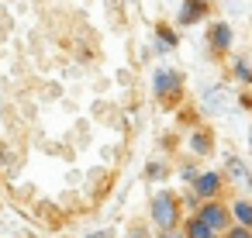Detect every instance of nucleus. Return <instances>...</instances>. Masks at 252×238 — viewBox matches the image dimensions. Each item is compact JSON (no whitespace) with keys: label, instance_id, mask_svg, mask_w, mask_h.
<instances>
[{"label":"nucleus","instance_id":"obj_1","mask_svg":"<svg viewBox=\"0 0 252 238\" xmlns=\"http://www.w3.org/2000/svg\"><path fill=\"white\" fill-rule=\"evenodd\" d=\"M152 221L159 231H173L180 228V197L173 190H159L152 197Z\"/></svg>","mask_w":252,"mask_h":238},{"label":"nucleus","instance_id":"obj_2","mask_svg":"<svg viewBox=\"0 0 252 238\" xmlns=\"http://www.w3.org/2000/svg\"><path fill=\"white\" fill-rule=\"evenodd\" d=\"M152 93L159 97V104H176L180 93H183V76L173 73V69H159L156 80H152Z\"/></svg>","mask_w":252,"mask_h":238},{"label":"nucleus","instance_id":"obj_3","mask_svg":"<svg viewBox=\"0 0 252 238\" xmlns=\"http://www.w3.org/2000/svg\"><path fill=\"white\" fill-rule=\"evenodd\" d=\"M197 217H200L214 235H224V231L231 228V207H224V204H218V200H204L200 210H197Z\"/></svg>","mask_w":252,"mask_h":238},{"label":"nucleus","instance_id":"obj_4","mask_svg":"<svg viewBox=\"0 0 252 238\" xmlns=\"http://www.w3.org/2000/svg\"><path fill=\"white\" fill-rule=\"evenodd\" d=\"M221 186H224V176H221V173H200L197 183H193V197H200V200H218V197H221Z\"/></svg>","mask_w":252,"mask_h":238},{"label":"nucleus","instance_id":"obj_5","mask_svg":"<svg viewBox=\"0 0 252 238\" xmlns=\"http://www.w3.org/2000/svg\"><path fill=\"white\" fill-rule=\"evenodd\" d=\"M204 14H207V0H183L176 21H180V25H197Z\"/></svg>","mask_w":252,"mask_h":238},{"label":"nucleus","instance_id":"obj_6","mask_svg":"<svg viewBox=\"0 0 252 238\" xmlns=\"http://www.w3.org/2000/svg\"><path fill=\"white\" fill-rule=\"evenodd\" d=\"M207 42H211V49H214V52H228V49H231V25H224V21L211 25Z\"/></svg>","mask_w":252,"mask_h":238},{"label":"nucleus","instance_id":"obj_7","mask_svg":"<svg viewBox=\"0 0 252 238\" xmlns=\"http://www.w3.org/2000/svg\"><path fill=\"white\" fill-rule=\"evenodd\" d=\"M224 173H228L235 183H242V186H249V183H252V173H249V166H245L238 155H228V159H224Z\"/></svg>","mask_w":252,"mask_h":238},{"label":"nucleus","instance_id":"obj_8","mask_svg":"<svg viewBox=\"0 0 252 238\" xmlns=\"http://www.w3.org/2000/svg\"><path fill=\"white\" fill-rule=\"evenodd\" d=\"M211 149H214V135H211L207 128H197V131L190 135V152H193V155H207Z\"/></svg>","mask_w":252,"mask_h":238},{"label":"nucleus","instance_id":"obj_9","mask_svg":"<svg viewBox=\"0 0 252 238\" xmlns=\"http://www.w3.org/2000/svg\"><path fill=\"white\" fill-rule=\"evenodd\" d=\"M231 217L242 224V228H249L252 231V200H245V197H238L235 204H231Z\"/></svg>","mask_w":252,"mask_h":238},{"label":"nucleus","instance_id":"obj_10","mask_svg":"<svg viewBox=\"0 0 252 238\" xmlns=\"http://www.w3.org/2000/svg\"><path fill=\"white\" fill-rule=\"evenodd\" d=\"M183 235H187V238H218V235H214V231H211V228H207V224H204L197 214H193V217L183 224Z\"/></svg>","mask_w":252,"mask_h":238},{"label":"nucleus","instance_id":"obj_11","mask_svg":"<svg viewBox=\"0 0 252 238\" xmlns=\"http://www.w3.org/2000/svg\"><path fill=\"white\" fill-rule=\"evenodd\" d=\"M169 169H166V162H159V159H152L149 166H145V179H162Z\"/></svg>","mask_w":252,"mask_h":238},{"label":"nucleus","instance_id":"obj_12","mask_svg":"<svg viewBox=\"0 0 252 238\" xmlns=\"http://www.w3.org/2000/svg\"><path fill=\"white\" fill-rule=\"evenodd\" d=\"M231 69H235V76H238V83H245V87H252V66H249V62H242V59H238V62H235Z\"/></svg>","mask_w":252,"mask_h":238},{"label":"nucleus","instance_id":"obj_13","mask_svg":"<svg viewBox=\"0 0 252 238\" xmlns=\"http://www.w3.org/2000/svg\"><path fill=\"white\" fill-rule=\"evenodd\" d=\"M159 38H162V42H159V49H173V45L180 42V38H176V31H169L166 25H159Z\"/></svg>","mask_w":252,"mask_h":238},{"label":"nucleus","instance_id":"obj_14","mask_svg":"<svg viewBox=\"0 0 252 238\" xmlns=\"http://www.w3.org/2000/svg\"><path fill=\"white\" fill-rule=\"evenodd\" d=\"M180 176H183V179H187V183H190V186H193V183H197V176H200V173H197V169H193V162H183V166H180Z\"/></svg>","mask_w":252,"mask_h":238},{"label":"nucleus","instance_id":"obj_15","mask_svg":"<svg viewBox=\"0 0 252 238\" xmlns=\"http://www.w3.org/2000/svg\"><path fill=\"white\" fill-rule=\"evenodd\" d=\"M224 238H252V231H249V228H242V224H231V228L224 231Z\"/></svg>","mask_w":252,"mask_h":238},{"label":"nucleus","instance_id":"obj_16","mask_svg":"<svg viewBox=\"0 0 252 238\" xmlns=\"http://www.w3.org/2000/svg\"><path fill=\"white\" fill-rule=\"evenodd\" d=\"M159 238H187L180 228H173V231H159Z\"/></svg>","mask_w":252,"mask_h":238},{"label":"nucleus","instance_id":"obj_17","mask_svg":"<svg viewBox=\"0 0 252 238\" xmlns=\"http://www.w3.org/2000/svg\"><path fill=\"white\" fill-rule=\"evenodd\" d=\"M87 238H114V231H111V228H100V231H94V235H87Z\"/></svg>","mask_w":252,"mask_h":238},{"label":"nucleus","instance_id":"obj_18","mask_svg":"<svg viewBox=\"0 0 252 238\" xmlns=\"http://www.w3.org/2000/svg\"><path fill=\"white\" fill-rule=\"evenodd\" d=\"M125 238H149V231H145V228H131Z\"/></svg>","mask_w":252,"mask_h":238},{"label":"nucleus","instance_id":"obj_19","mask_svg":"<svg viewBox=\"0 0 252 238\" xmlns=\"http://www.w3.org/2000/svg\"><path fill=\"white\" fill-rule=\"evenodd\" d=\"M249 145H252V131H249Z\"/></svg>","mask_w":252,"mask_h":238}]
</instances>
